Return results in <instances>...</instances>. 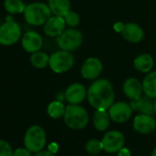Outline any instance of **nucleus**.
Wrapping results in <instances>:
<instances>
[{"mask_svg": "<svg viewBox=\"0 0 156 156\" xmlns=\"http://www.w3.org/2000/svg\"><path fill=\"white\" fill-rule=\"evenodd\" d=\"M64 97L70 104L78 105L87 97V91L82 84L73 83L67 87Z\"/></svg>", "mask_w": 156, "mask_h": 156, "instance_id": "9b49d317", "label": "nucleus"}, {"mask_svg": "<svg viewBox=\"0 0 156 156\" xmlns=\"http://www.w3.org/2000/svg\"><path fill=\"white\" fill-rule=\"evenodd\" d=\"M132 110L140 112L141 114L152 115L154 113V102L148 96H140L136 99H132L129 103Z\"/></svg>", "mask_w": 156, "mask_h": 156, "instance_id": "dca6fc26", "label": "nucleus"}, {"mask_svg": "<svg viewBox=\"0 0 156 156\" xmlns=\"http://www.w3.org/2000/svg\"><path fill=\"white\" fill-rule=\"evenodd\" d=\"M103 71V64L101 61L95 57L87 59L81 68V74L87 80H94L100 75Z\"/></svg>", "mask_w": 156, "mask_h": 156, "instance_id": "1a4fd4ad", "label": "nucleus"}, {"mask_svg": "<svg viewBox=\"0 0 156 156\" xmlns=\"http://www.w3.org/2000/svg\"><path fill=\"white\" fill-rule=\"evenodd\" d=\"M42 38L36 31H28L24 34L21 40V45L23 49L28 52H36L42 47Z\"/></svg>", "mask_w": 156, "mask_h": 156, "instance_id": "ddd939ff", "label": "nucleus"}, {"mask_svg": "<svg viewBox=\"0 0 156 156\" xmlns=\"http://www.w3.org/2000/svg\"><path fill=\"white\" fill-rule=\"evenodd\" d=\"M121 34L127 41L132 43H138L144 38V32L140 26L133 22L124 24Z\"/></svg>", "mask_w": 156, "mask_h": 156, "instance_id": "2eb2a0df", "label": "nucleus"}, {"mask_svg": "<svg viewBox=\"0 0 156 156\" xmlns=\"http://www.w3.org/2000/svg\"><path fill=\"white\" fill-rule=\"evenodd\" d=\"M143 92L151 98H156V71L149 73L142 81Z\"/></svg>", "mask_w": 156, "mask_h": 156, "instance_id": "aec40b11", "label": "nucleus"}, {"mask_svg": "<svg viewBox=\"0 0 156 156\" xmlns=\"http://www.w3.org/2000/svg\"><path fill=\"white\" fill-rule=\"evenodd\" d=\"M50 9L54 16L63 17L71 8L70 0H49Z\"/></svg>", "mask_w": 156, "mask_h": 156, "instance_id": "412c9836", "label": "nucleus"}, {"mask_svg": "<svg viewBox=\"0 0 156 156\" xmlns=\"http://www.w3.org/2000/svg\"><path fill=\"white\" fill-rule=\"evenodd\" d=\"M87 151L91 154H98L101 151L103 148V142L98 140H90L86 145Z\"/></svg>", "mask_w": 156, "mask_h": 156, "instance_id": "a878e982", "label": "nucleus"}, {"mask_svg": "<svg viewBox=\"0 0 156 156\" xmlns=\"http://www.w3.org/2000/svg\"><path fill=\"white\" fill-rule=\"evenodd\" d=\"M46 143V134L44 129L38 125L31 126L24 137V145L31 152H37L43 149Z\"/></svg>", "mask_w": 156, "mask_h": 156, "instance_id": "39448f33", "label": "nucleus"}, {"mask_svg": "<svg viewBox=\"0 0 156 156\" xmlns=\"http://www.w3.org/2000/svg\"><path fill=\"white\" fill-rule=\"evenodd\" d=\"M133 128L139 133L148 134L155 129L156 121L151 115L140 114L135 117L133 120Z\"/></svg>", "mask_w": 156, "mask_h": 156, "instance_id": "f8f14e48", "label": "nucleus"}, {"mask_svg": "<svg viewBox=\"0 0 156 156\" xmlns=\"http://www.w3.org/2000/svg\"><path fill=\"white\" fill-rule=\"evenodd\" d=\"M65 21L62 17H51L44 24V33L49 37H58L65 29Z\"/></svg>", "mask_w": 156, "mask_h": 156, "instance_id": "4468645a", "label": "nucleus"}, {"mask_svg": "<svg viewBox=\"0 0 156 156\" xmlns=\"http://www.w3.org/2000/svg\"><path fill=\"white\" fill-rule=\"evenodd\" d=\"M63 20L66 23V25L70 26V27H76L79 25L80 23V17L76 12L69 10L63 17Z\"/></svg>", "mask_w": 156, "mask_h": 156, "instance_id": "393cba45", "label": "nucleus"}, {"mask_svg": "<svg viewBox=\"0 0 156 156\" xmlns=\"http://www.w3.org/2000/svg\"><path fill=\"white\" fill-rule=\"evenodd\" d=\"M0 27H1V22H0Z\"/></svg>", "mask_w": 156, "mask_h": 156, "instance_id": "f704fd0d", "label": "nucleus"}, {"mask_svg": "<svg viewBox=\"0 0 156 156\" xmlns=\"http://www.w3.org/2000/svg\"><path fill=\"white\" fill-rule=\"evenodd\" d=\"M5 9L10 14L23 13L26 6L21 0H6L4 3Z\"/></svg>", "mask_w": 156, "mask_h": 156, "instance_id": "b1692460", "label": "nucleus"}, {"mask_svg": "<svg viewBox=\"0 0 156 156\" xmlns=\"http://www.w3.org/2000/svg\"><path fill=\"white\" fill-rule=\"evenodd\" d=\"M151 156H156V148L153 150V151H152V153H151Z\"/></svg>", "mask_w": 156, "mask_h": 156, "instance_id": "473e14b6", "label": "nucleus"}, {"mask_svg": "<svg viewBox=\"0 0 156 156\" xmlns=\"http://www.w3.org/2000/svg\"><path fill=\"white\" fill-rule=\"evenodd\" d=\"M21 36V29L20 25L13 21H7L0 27V44L10 46L18 42Z\"/></svg>", "mask_w": 156, "mask_h": 156, "instance_id": "0eeeda50", "label": "nucleus"}, {"mask_svg": "<svg viewBox=\"0 0 156 156\" xmlns=\"http://www.w3.org/2000/svg\"><path fill=\"white\" fill-rule=\"evenodd\" d=\"M33 156H54V153H52L51 151H50L49 150L48 151H37L34 153Z\"/></svg>", "mask_w": 156, "mask_h": 156, "instance_id": "c85d7f7f", "label": "nucleus"}, {"mask_svg": "<svg viewBox=\"0 0 156 156\" xmlns=\"http://www.w3.org/2000/svg\"><path fill=\"white\" fill-rule=\"evenodd\" d=\"M114 90L111 83L107 79L94 81L87 90V99L96 109H108L114 102Z\"/></svg>", "mask_w": 156, "mask_h": 156, "instance_id": "f257e3e1", "label": "nucleus"}, {"mask_svg": "<svg viewBox=\"0 0 156 156\" xmlns=\"http://www.w3.org/2000/svg\"><path fill=\"white\" fill-rule=\"evenodd\" d=\"M154 64V61L150 54L142 53L137 56L133 62V66L136 70L141 73H149Z\"/></svg>", "mask_w": 156, "mask_h": 156, "instance_id": "a211bd4d", "label": "nucleus"}, {"mask_svg": "<svg viewBox=\"0 0 156 156\" xmlns=\"http://www.w3.org/2000/svg\"><path fill=\"white\" fill-rule=\"evenodd\" d=\"M123 27H124V24H123L122 22H117V23L114 25V29H115V30L118 31V32H121Z\"/></svg>", "mask_w": 156, "mask_h": 156, "instance_id": "2f4dec72", "label": "nucleus"}, {"mask_svg": "<svg viewBox=\"0 0 156 156\" xmlns=\"http://www.w3.org/2000/svg\"><path fill=\"white\" fill-rule=\"evenodd\" d=\"M49 151H51L52 153L57 152V151H58V145H57L55 142L51 143V144L49 145Z\"/></svg>", "mask_w": 156, "mask_h": 156, "instance_id": "7c9ffc66", "label": "nucleus"}, {"mask_svg": "<svg viewBox=\"0 0 156 156\" xmlns=\"http://www.w3.org/2000/svg\"><path fill=\"white\" fill-rule=\"evenodd\" d=\"M93 123L95 128L99 131L107 129L110 123V116L107 112V109H97L93 117Z\"/></svg>", "mask_w": 156, "mask_h": 156, "instance_id": "6ab92c4d", "label": "nucleus"}, {"mask_svg": "<svg viewBox=\"0 0 156 156\" xmlns=\"http://www.w3.org/2000/svg\"><path fill=\"white\" fill-rule=\"evenodd\" d=\"M119 156H130L129 150L126 148H121L119 151Z\"/></svg>", "mask_w": 156, "mask_h": 156, "instance_id": "c756f323", "label": "nucleus"}, {"mask_svg": "<svg viewBox=\"0 0 156 156\" xmlns=\"http://www.w3.org/2000/svg\"><path fill=\"white\" fill-rule=\"evenodd\" d=\"M65 108L66 107H64L62 102L59 100H55L49 104L47 108V111H48L49 116L51 117L52 119H60L61 117L64 115Z\"/></svg>", "mask_w": 156, "mask_h": 156, "instance_id": "5701e85b", "label": "nucleus"}, {"mask_svg": "<svg viewBox=\"0 0 156 156\" xmlns=\"http://www.w3.org/2000/svg\"><path fill=\"white\" fill-rule=\"evenodd\" d=\"M49 60H50V57L45 52L41 51L33 52L30 56L31 64L38 69L45 68L49 64Z\"/></svg>", "mask_w": 156, "mask_h": 156, "instance_id": "4be33fe9", "label": "nucleus"}, {"mask_svg": "<svg viewBox=\"0 0 156 156\" xmlns=\"http://www.w3.org/2000/svg\"><path fill=\"white\" fill-rule=\"evenodd\" d=\"M30 151L27 148H20L13 151L12 156H30Z\"/></svg>", "mask_w": 156, "mask_h": 156, "instance_id": "cd10ccee", "label": "nucleus"}, {"mask_svg": "<svg viewBox=\"0 0 156 156\" xmlns=\"http://www.w3.org/2000/svg\"><path fill=\"white\" fill-rule=\"evenodd\" d=\"M65 124L73 129H81L85 128L89 119L87 111L79 105L70 104L65 108L63 115Z\"/></svg>", "mask_w": 156, "mask_h": 156, "instance_id": "7ed1b4c3", "label": "nucleus"}, {"mask_svg": "<svg viewBox=\"0 0 156 156\" xmlns=\"http://www.w3.org/2000/svg\"><path fill=\"white\" fill-rule=\"evenodd\" d=\"M74 64L73 55L67 51H58L50 56L49 66L56 73H66Z\"/></svg>", "mask_w": 156, "mask_h": 156, "instance_id": "423d86ee", "label": "nucleus"}, {"mask_svg": "<svg viewBox=\"0 0 156 156\" xmlns=\"http://www.w3.org/2000/svg\"><path fill=\"white\" fill-rule=\"evenodd\" d=\"M56 42L60 49L73 51L82 45L83 34L80 30L74 29L64 30L58 37H56Z\"/></svg>", "mask_w": 156, "mask_h": 156, "instance_id": "20e7f679", "label": "nucleus"}, {"mask_svg": "<svg viewBox=\"0 0 156 156\" xmlns=\"http://www.w3.org/2000/svg\"><path fill=\"white\" fill-rule=\"evenodd\" d=\"M123 92L130 100L140 98L143 92L142 83L136 78H129L123 84Z\"/></svg>", "mask_w": 156, "mask_h": 156, "instance_id": "f3484780", "label": "nucleus"}, {"mask_svg": "<svg viewBox=\"0 0 156 156\" xmlns=\"http://www.w3.org/2000/svg\"><path fill=\"white\" fill-rule=\"evenodd\" d=\"M154 113H156V100L154 101Z\"/></svg>", "mask_w": 156, "mask_h": 156, "instance_id": "72a5a7b5", "label": "nucleus"}, {"mask_svg": "<svg viewBox=\"0 0 156 156\" xmlns=\"http://www.w3.org/2000/svg\"><path fill=\"white\" fill-rule=\"evenodd\" d=\"M110 119L117 123H123L127 121L132 114V108L129 104L126 102L113 103L108 108Z\"/></svg>", "mask_w": 156, "mask_h": 156, "instance_id": "6e6552de", "label": "nucleus"}, {"mask_svg": "<svg viewBox=\"0 0 156 156\" xmlns=\"http://www.w3.org/2000/svg\"><path fill=\"white\" fill-rule=\"evenodd\" d=\"M23 14L27 23L32 26L44 25L51 17L50 7L41 2H34L28 5Z\"/></svg>", "mask_w": 156, "mask_h": 156, "instance_id": "f03ea898", "label": "nucleus"}, {"mask_svg": "<svg viewBox=\"0 0 156 156\" xmlns=\"http://www.w3.org/2000/svg\"><path fill=\"white\" fill-rule=\"evenodd\" d=\"M124 136L121 132L112 130L108 132L103 138V148L108 152L119 151L124 144Z\"/></svg>", "mask_w": 156, "mask_h": 156, "instance_id": "9d476101", "label": "nucleus"}, {"mask_svg": "<svg viewBox=\"0 0 156 156\" xmlns=\"http://www.w3.org/2000/svg\"><path fill=\"white\" fill-rule=\"evenodd\" d=\"M12 147L6 140H0V156H12Z\"/></svg>", "mask_w": 156, "mask_h": 156, "instance_id": "bb28decb", "label": "nucleus"}]
</instances>
